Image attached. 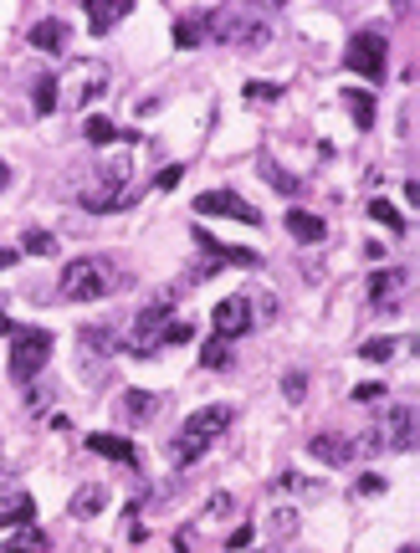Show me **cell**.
<instances>
[{
  "instance_id": "1",
  "label": "cell",
  "mask_w": 420,
  "mask_h": 553,
  "mask_svg": "<svg viewBox=\"0 0 420 553\" xmlns=\"http://www.w3.org/2000/svg\"><path fill=\"white\" fill-rule=\"evenodd\" d=\"M123 287V272L108 257H77L62 267V297L67 303H103Z\"/></svg>"
},
{
  "instance_id": "2",
  "label": "cell",
  "mask_w": 420,
  "mask_h": 553,
  "mask_svg": "<svg viewBox=\"0 0 420 553\" xmlns=\"http://www.w3.org/2000/svg\"><path fill=\"white\" fill-rule=\"evenodd\" d=\"M108 82H113L108 62H98V57H77V62L67 67V77H57V98L72 103V108H88V103H98V98L108 93Z\"/></svg>"
},
{
  "instance_id": "3",
  "label": "cell",
  "mask_w": 420,
  "mask_h": 553,
  "mask_svg": "<svg viewBox=\"0 0 420 553\" xmlns=\"http://www.w3.org/2000/svg\"><path fill=\"white\" fill-rule=\"evenodd\" d=\"M272 36V26L257 11H216V26H210V41H221L231 52H257Z\"/></svg>"
},
{
  "instance_id": "4",
  "label": "cell",
  "mask_w": 420,
  "mask_h": 553,
  "mask_svg": "<svg viewBox=\"0 0 420 553\" xmlns=\"http://www.w3.org/2000/svg\"><path fill=\"white\" fill-rule=\"evenodd\" d=\"M47 359H52V328H21L16 344H11V379L31 385V379L47 369Z\"/></svg>"
},
{
  "instance_id": "5",
  "label": "cell",
  "mask_w": 420,
  "mask_h": 553,
  "mask_svg": "<svg viewBox=\"0 0 420 553\" xmlns=\"http://www.w3.org/2000/svg\"><path fill=\"white\" fill-rule=\"evenodd\" d=\"M374 431V446L380 451H415V405H390L380 425H369Z\"/></svg>"
},
{
  "instance_id": "6",
  "label": "cell",
  "mask_w": 420,
  "mask_h": 553,
  "mask_svg": "<svg viewBox=\"0 0 420 553\" xmlns=\"http://www.w3.org/2000/svg\"><path fill=\"white\" fill-rule=\"evenodd\" d=\"M385 57H390V47H385L380 31H354V36H349V52H344V67L359 72V77H380V72H385Z\"/></svg>"
},
{
  "instance_id": "7",
  "label": "cell",
  "mask_w": 420,
  "mask_h": 553,
  "mask_svg": "<svg viewBox=\"0 0 420 553\" xmlns=\"http://www.w3.org/2000/svg\"><path fill=\"white\" fill-rule=\"evenodd\" d=\"M210 328H216V338H246L251 328H257V308H251V297H226V303H216L210 308Z\"/></svg>"
},
{
  "instance_id": "8",
  "label": "cell",
  "mask_w": 420,
  "mask_h": 553,
  "mask_svg": "<svg viewBox=\"0 0 420 553\" xmlns=\"http://www.w3.org/2000/svg\"><path fill=\"white\" fill-rule=\"evenodd\" d=\"M195 216H231V221H246V226H262V210L241 200L236 190H205L195 200Z\"/></svg>"
},
{
  "instance_id": "9",
  "label": "cell",
  "mask_w": 420,
  "mask_h": 553,
  "mask_svg": "<svg viewBox=\"0 0 420 553\" xmlns=\"http://www.w3.org/2000/svg\"><path fill=\"white\" fill-rule=\"evenodd\" d=\"M231 420H236V410H231V405H205V410H195V415L180 425V436H190L195 446H205V451H210V441H216Z\"/></svg>"
},
{
  "instance_id": "10",
  "label": "cell",
  "mask_w": 420,
  "mask_h": 553,
  "mask_svg": "<svg viewBox=\"0 0 420 553\" xmlns=\"http://www.w3.org/2000/svg\"><path fill=\"white\" fill-rule=\"evenodd\" d=\"M159 410H164L159 390H123L118 395V420L129 425V431H144L149 420H159Z\"/></svg>"
},
{
  "instance_id": "11",
  "label": "cell",
  "mask_w": 420,
  "mask_h": 553,
  "mask_svg": "<svg viewBox=\"0 0 420 553\" xmlns=\"http://www.w3.org/2000/svg\"><path fill=\"white\" fill-rule=\"evenodd\" d=\"M410 277L400 267H385V272H374L369 277V308L374 313H400V297H405Z\"/></svg>"
},
{
  "instance_id": "12",
  "label": "cell",
  "mask_w": 420,
  "mask_h": 553,
  "mask_svg": "<svg viewBox=\"0 0 420 553\" xmlns=\"http://www.w3.org/2000/svg\"><path fill=\"white\" fill-rule=\"evenodd\" d=\"M108 507V487H98V482H82L77 492H72V502H67V513L77 518V523H88V518H98Z\"/></svg>"
},
{
  "instance_id": "13",
  "label": "cell",
  "mask_w": 420,
  "mask_h": 553,
  "mask_svg": "<svg viewBox=\"0 0 420 553\" xmlns=\"http://www.w3.org/2000/svg\"><path fill=\"white\" fill-rule=\"evenodd\" d=\"M26 523H36V502H31V492H6L0 497V528H26Z\"/></svg>"
},
{
  "instance_id": "14",
  "label": "cell",
  "mask_w": 420,
  "mask_h": 553,
  "mask_svg": "<svg viewBox=\"0 0 420 553\" xmlns=\"http://www.w3.org/2000/svg\"><path fill=\"white\" fill-rule=\"evenodd\" d=\"M308 451H313L323 466H349V461H354V446H349L339 431H323V436H313V441H308Z\"/></svg>"
},
{
  "instance_id": "15",
  "label": "cell",
  "mask_w": 420,
  "mask_h": 553,
  "mask_svg": "<svg viewBox=\"0 0 420 553\" xmlns=\"http://www.w3.org/2000/svg\"><path fill=\"white\" fill-rule=\"evenodd\" d=\"M287 236L292 241H303V246H318L323 236H328V226H323V216H313V210H287Z\"/></svg>"
},
{
  "instance_id": "16",
  "label": "cell",
  "mask_w": 420,
  "mask_h": 553,
  "mask_svg": "<svg viewBox=\"0 0 420 553\" xmlns=\"http://www.w3.org/2000/svg\"><path fill=\"white\" fill-rule=\"evenodd\" d=\"M82 16H88V26H93L98 36H108L113 21L129 16V0H88V6H82Z\"/></svg>"
},
{
  "instance_id": "17",
  "label": "cell",
  "mask_w": 420,
  "mask_h": 553,
  "mask_svg": "<svg viewBox=\"0 0 420 553\" xmlns=\"http://www.w3.org/2000/svg\"><path fill=\"white\" fill-rule=\"evenodd\" d=\"M210 26H216V11L180 16V21H175V47H200V41H210Z\"/></svg>"
},
{
  "instance_id": "18",
  "label": "cell",
  "mask_w": 420,
  "mask_h": 553,
  "mask_svg": "<svg viewBox=\"0 0 420 553\" xmlns=\"http://www.w3.org/2000/svg\"><path fill=\"white\" fill-rule=\"evenodd\" d=\"M31 47H36V52H62V47H67V21H62V16H41V21L31 26Z\"/></svg>"
},
{
  "instance_id": "19",
  "label": "cell",
  "mask_w": 420,
  "mask_h": 553,
  "mask_svg": "<svg viewBox=\"0 0 420 553\" xmlns=\"http://www.w3.org/2000/svg\"><path fill=\"white\" fill-rule=\"evenodd\" d=\"M88 451H98V456H108V461H118V466H139V451H134V441H123V436H88Z\"/></svg>"
},
{
  "instance_id": "20",
  "label": "cell",
  "mask_w": 420,
  "mask_h": 553,
  "mask_svg": "<svg viewBox=\"0 0 420 553\" xmlns=\"http://www.w3.org/2000/svg\"><path fill=\"white\" fill-rule=\"evenodd\" d=\"M272 492H282V497H308V502H313V497H323L328 487H323L318 477H303V472H277V477H272Z\"/></svg>"
},
{
  "instance_id": "21",
  "label": "cell",
  "mask_w": 420,
  "mask_h": 553,
  "mask_svg": "<svg viewBox=\"0 0 420 553\" xmlns=\"http://www.w3.org/2000/svg\"><path fill=\"white\" fill-rule=\"evenodd\" d=\"M77 200L88 205V210H118V205L134 200V190H129V185H93V190H82Z\"/></svg>"
},
{
  "instance_id": "22",
  "label": "cell",
  "mask_w": 420,
  "mask_h": 553,
  "mask_svg": "<svg viewBox=\"0 0 420 553\" xmlns=\"http://www.w3.org/2000/svg\"><path fill=\"white\" fill-rule=\"evenodd\" d=\"M195 246H205L210 257H221V262H236V267H257V262H262L257 251H241V246H221L216 236H210V231H200V226H195Z\"/></svg>"
},
{
  "instance_id": "23",
  "label": "cell",
  "mask_w": 420,
  "mask_h": 553,
  "mask_svg": "<svg viewBox=\"0 0 420 553\" xmlns=\"http://www.w3.org/2000/svg\"><path fill=\"white\" fill-rule=\"evenodd\" d=\"M52 548V538L47 533H41L36 523H26V528H16L6 543H0V553H47Z\"/></svg>"
},
{
  "instance_id": "24",
  "label": "cell",
  "mask_w": 420,
  "mask_h": 553,
  "mask_svg": "<svg viewBox=\"0 0 420 553\" xmlns=\"http://www.w3.org/2000/svg\"><path fill=\"white\" fill-rule=\"evenodd\" d=\"M339 103L349 108V118L359 123V129H364V134L374 129V93H364V88H349V93H344Z\"/></svg>"
},
{
  "instance_id": "25",
  "label": "cell",
  "mask_w": 420,
  "mask_h": 553,
  "mask_svg": "<svg viewBox=\"0 0 420 553\" xmlns=\"http://www.w3.org/2000/svg\"><path fill=\"white\" fill-rule=\"evenodd\" d=\"M31 108H36V118H47V113L57 108V77H52V72H41V77H36V88H31Z\"/></svg>"
},
{
  "instance_id": "26",
  "label": "cell",
  "mask_w": 420,
  "mask_h": 553,
  "mask_svg": "<svg viewBox=\"0 0 420 553\" xmlns=\"http://www.w3.org/2000/svg\"><path fill=\"white\" fill-rule=\"evenodd\" d=\"M298 528H303L298 507H277V513H267V533H272V538H292Z\"/></svg>"
},
{
  "instance_id": "27",
  "label": "cell",
  "mask_w": 420,
  "mask_h": 553,
  "mask_svg": "<svg viewBox=\"0 0 420 553\" xmlns=\"http://www.w3.org/2000/svg\"><path fill=\"white\" fill-rule=\"evenodd\" d=\"M369 216L380 221V226H390L395 236H405V231H410V226H405V216H400V210H395L390 200H369Z\"/></svg>"
},
{
  "instance_id": "28",
  "label": "cell",
  "mask_w": 420,
  "mask_h": 553,
  "mask_svg": "<svg viewBox=\"0 0 420 553\" xmlns=\"http://www.w3.org/2000/svg\"><path fill=\"white\" fill-rule=\"evenodd\" d=\"M200 364H205V369H231L226 338H205V344H200Z\"/></svg>"
},
{
  "instance_id": "29",
  "label": "cell",
  "mask_w": 420,
  "mask_h": 553,
  "mask_svg": "<svg viewBox=\"0 0 420 553\" xmlns=\"http://www.w3.org/2000/svg\"><path fill=\"white\" fill-rule=\"evenodd\" d=\"M82 134H88V144H113L118 139V123L103 118V113H93L88 123H82Z\"/></svg>"
},
{
  "instance_id": "30",
  "label": "cell",
  "mask_w": 420,
  "mask_h": 553,
  "mask_svg": "<svg viewBox=\"0 0 420 553\" xmlns=\"http://www.w3.org/2000/svg\"><path fill=\"white\" fill-rule=\"evenodd\" d=\"M395 349H400V338H364V344H359V354H364L369 364H385Z\"/></svg>"
},
{
  "instance_id": "31",
  "label": "cell",
  "mask_w": 420,
  "mask_h": 553,
  "mask_svg": "<svg viewBox=\"0 0 420 553\" xmlns=\"http://www.w3.org/2000/svg\"><path fill=\"white\" fill-rule=\"evenodd\" d=\"M21 246L31 251V257H52V251H57V236H52V231H36V226H31V231L21 236Z\"/></svg>"
},
{
  "instance_id": "32",
  "label": "cell",
  "mask_w": 420,
  "mask_h": 553,
  "mask_svg": "<svg viewBox=\"0 0 420 553\" xmlns=\"http://www.w3.org/2000/svg\"><path fill=\"white\" fill-rule=\"evenodd\" d=\"M231 513H236V497H231V492H216V497L205 502V518H210V523H226Z\"/></svg>"
},
{
  "instance_id": "33",
  "label": "cell",
  "mask_w": 420,
  "mask_h": 553,
  "mask_svg": "<svg viewBox=\"0 0 420 553\" xmlns=\"http://www.w3.org/2000/svg\"><path fill=\"white\" fill-rule=\"evenodd\" d=\"M349 395H354L359 405H380V400H385V385H380V379H364V385H354Z\"/></svg>"
},
{
  "instance_id": "34",
  "label": "cell",
  "mask_w": 420,
  "mask_h": 553,
  "mask_svg": "<svg viewBox=\"0 0 420 553\" xmlns=\"http://www.w3.org/2000/svg\"><path fill=\"white\" fill-rule=\"evenodd\" d=\"M282 395H287V400H292V405H298V400H303V395H308V374H298V369H292V374H287V379H282Z\"/></svg>"
},
{
  "instance_id": "35",
  "label": "cell",
  "mask_w": 420,
  "mask_h": 553,
  "mask_svg": "<svg viewBox=\"0 0 420 553\" xmlns=\"http://www.w3.org/2000/svg\"><path fill=\"white\" fill-rule=\"evenodd\" d=\"M262 169L272 175V190H282V195H298V180H292V175H282V169H277L272 159H262Z\"/></svg>"
},
{
  "instance_id": "36",
  "label": "cell",
  "mask_w": 420,
  "mask_h": 553,
  "mask_svg": "<svg viewBox=\"0 0 420 553\" xmlns=\"http://www.w3.org/2000/svg\"><path fill=\"white\" fill-rule=\"evenodd\" d=\"M246 98H257V103H272V98H282V88H277V82H246Z\"/></svg>"
},
{
  "instance_id": "37",
  "label": "cell",
  "mask_w": 420,
  "mask_h": 553,
  "mask_svg": "<svg viewBox=\"0 0 420 553\" xmlns=\"http://www.w3.org/2000/svg\"><path fill=\"white\" fill-rule=\"evenodd\" d=\"M190 338H195V333H190V323H170V328L159 333V344H190Z\"/></svg>"
},
{
  "instance_id": "38",
  "label": "cell",
  "mask_w": 420,
  "mask_h": 553,
  "mask_svg": "<svg viewBox=\"0 0 420 553\" xmlns=\"http://www.w3.org/2000/svg\"><path fill=\"white\" fill-rule=\"evenodd\" d=\"M47 405H52V390H47V385H36V390L26 395V410H31V415H41Z\"/></svg>"
},
{
  "instance_id": "39",
  "label": "cell",
  "mask_w": 420,
  "mask_h": 553,
  "mask_svg": "<svg viewBox=\"0 0 420 553\" xmlns=\"http://www.w3.org/2000/svg\"><path fill=\"white\" fill-rule=\"evenodd\" d=\"M180 175H185V169H180V164H170V169H159V175H154V185H159V190H175V185H180Z\"/></svg>"
},
{
  "instance_id": "40",
  "label": "cell",
  "mask_w": 420,
  "mask_h": 553,
  "mask_svg": "<svg viewBox=\"0 0 420 553\" xmlns=\"http://www.w3.org/2000/svg\"><path fill=\"white\" fill-rule=\"evenodd\" d=\"M380 492H385L380 477H359V482H354V497H380Z\"/></svg>"
},
{
  "instance_id": "41",
  "label": "cell",
  "mask_w": 420,
  "mask_h": 553,
  "mask_svg": "<svg viewBox=\"0 0 420 553\" xmlns=\"http://www.w3.org/2000/svg\"><path fill=\"white\" fill-rule=\"evenodd\" d=\"M226 548H231V553H241V548H251V528L241 523V528H236V533L226 538Z\"/></svg>"
},
{
  "instance_id": "42",
  "label": "cell",
  "mask_w": 420,
  "mask_h": 553,
  "mask_svg": "<svg viewBox=\"0 0 420 553\" xmlns=\"http://www.w3.org/2000/svg\"><path fill=\"white\" fill-rule=\"evenodd\" d=\"M175 548L190 553V548H195V528H180V533H175Z\"/></svg>"
},
{
  "instance_id": "43",
  "label": "cell",
  "mask_w": 420,
  "mask_h": 553,
  "mask_svg": "<svg viewBox=\"0 0 420 553\" xmlns=\"http://www.w3.org/2000/svg\"><path fill=\"white\" fill-rule=\"evenodd\" d=\"M0 492H16V472H11L6 461H0Z\"/></svg>"
},
{
  "instance_id": "44",
  "label": "cell",
  "mask_w": 420,
  "mask_h": 553,
  "mask_svg": "<svg viewBox=\"0 0 420 553\" xmlns=\"http://www.w3.org/2000/svg\"><path fill=\"white\" fill-rule=\"evenodd\" d=\"M11 262H16V251H11V246H0V272H6Z\"/></svg>"
},
{
  "instance_id": "45",
  "label": "cell",
  "mask_w": 420,
  "mask_h": 553,
  "mask_svg": "<svg viewBox=\"0 0 420 553\" xmlns=\"http://www.w3.org/2000/svg\"><path fill=\"white\" fill-rule=\"evenodd\" d=\"M0 190H11V164L0 159Z\"/></svg>"
},
{
  "instance_id": "46",
  "label": "cell",
  "mask_w": 420,
  "mask_h": 553,
  "mask_svg": "<svg viewBox=\"0 0 420 553\" xmlns=\"http://www.w3.org/2000/svg\"><path fill=\"white\" fill-rule=\"evenodd\" d=\"M6 333H16V328H11V313L0 308V338H6Z\"/></svg>"
},
{
  "instance_id": "47",
  "label": "cell",
  "mask_w": 420,
  "mask_h": 553,
  "mask_svg": "<svg viewBox=\"0 0 420 553\" xmlns=\"http://www.w3.org/2000/svg\"><path fill=\"white\" fill-rule=\"evenodd\" d=\"M400 553H415V543H405V548H400Z\"/></svg>"
},
{
  "instance_id": "48",
  "label": "cell",
  "mask_w": 420,
  "mask_h": 553,
  "mask_svg": "<svg viewBox=\"0 0 420 553\" xmlns=\"http://www.w3.org/2000/svg\"><path fill=\"white\" fill-rule=\"evenodd\" d=\"M257 553H282V548H257Z\"/></svg>"
}]
</instances>
